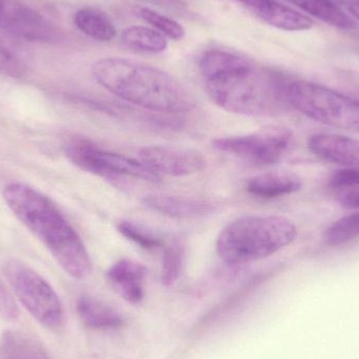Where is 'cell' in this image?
Returning <instances> with one entry per match:
<instances>
[{"mask_svg":"<svg viewBox=\"0 0 359 359\" xmlns=\"http://www.w3.org/2000/svg\"><path fill=\"white\" fill-rule=\"evenodd\" d=\"M147 270L134 259H122L116 262L107 273L111 288L128 303H141L144 299Z\"/></svg>","mask_w":359,"mask_h":359,"instance_id":"cell-13","label":"cell"},{"mask_svg":"<svg viewBox=\"0 0 359 359\" xmlns=\"http://www.w3.org/2000/svg\"><path fill=\"white\" fill-rule=\"evenodd\" d=\"M77 312L84 326L94 330H113L123 325V318L114 308L88 295L78 299Z\"/></svg>","mask_w":359,"mask_h":359,"instance_id":"cell-15","label":"cell"},{"mask_svg":"<svg viewBox=\"0 0 359 359\" xmlns=\"http://www.w3.org/2000/svg\"><path fill=\"white\" fill-rule=\"evenodd\" d=\"M287 1L331 27L345 29V31H354L358 29V21L332 0H287Z\"/></svg>","mask_w":359,"mask_h":359,"instance_id":"cell-17","label":"cell"},{"mask_svg":"<svg viewBox=\"0 0 359 359\" xmlns=\"http://www.w3.org/2000/svg\"><path fill=\"white\" fill-rule=\"evenodd\" d=\"M0 31L29 41L53 42L60 38L58 29L42 15L15 0H4Z\"/></svg>","mask_w":359,"mask_h":359,"instance_id":"cell-10","label":"cell"},{"mask_svg":"<svg viewBox=\"0 0 359 359\" xmlns=\"http://www.w3.org/2000/svg\"><path fill=\"white\" fill-rule=\"evenodd\" d=\"M257 18L276 29L288 32L307 31L313 21L302 13L284 6L278 0H236Z\"/></svg>","mask_w":359,"mask_h":359,"instance_id":"cell-11","label":"cell"},{"mask_svg":"<svg viewBox=\"0 0 359 359\" xmlns=\"http://www.w3.org/2000/svg\"><path fill=\"white\" fill-rule=\"evenodd\" d=\"M2 6H4V0H0V13H1Z\"/></svg>","mask_w":359,"mask_h":359,"instance_id":"cell-31","label":"cell"},{"mask_svg":"<svg viewBox=\"0 0 359 359\" xmlns=\"http://www.w3.org/2000/svg\"><path fill=\"white\" fill-rule=\"evenodd\" d=\"M20 316L16 301L0 282V316L6 322H16Z\"/></svg>","mask_w":359,"mask_h":359,"instance_id":"cell-26","label":"cell"},{"mask_svg":"<svg viewBox=\"0 0 359 359\" xmlns=\"http://www.w3.org/2000/svg\"><path fill=\"white\" fill-rule=\"evenodd\" d=\"M289 105L310 119L359 134V102L314 82L299 80L287 88Z\"/></svg>","mask_w":359,"mask_h":359,"instance_id":"cell-5","label":"cell"},{"mask_svg":"<svg viewBox=\"0 0 359 359\" xmlns=\"http://www.w3.org/2000/svg\"><path fill=\"white\" fill-rule=\"evenodd\" d=\"M310 151L325 161L345 166L359 168V140L343 135H312L308 140Z\"/></svg>","mask_w":359,"mask_h":359,"instance_id":"cell-12","label":"cell"},{"mask_svg":"<svg viewBox=\"0 0 359 359\" xmlns=\"http://www.w3.org/2000/svg\"><path fill=\"white\" fill-rule=\"evenodd\" d=\"M18 359H44L42 356L38 355H27V356H17Z\"/></svg>","mask_w":359,"mask_h":359,"instance_id":"cell-29","label":"cell"},{"mask_svg":"<svg viewBox=\"0 0 359 359\" xmlns=\"http://www.w3.org/2000/svg\"><path fill=\"white\" fill-rule=\"evenodd\" d=\"M341 206L347 209H359V189L341 194L339 198Z\"/></svg>","mask_w":359,"mask_h":359,"instance_id":"cell-27","label":"cell"},{"mask_svg":"<svg viewBox=\"0 0 359 359\" xmlns=\"http://www.w3.org/2000/svg\"><path fill=\"white\" fill-rule=\"evenodd\" d=\"M184 262V247L174 241L164 247L162 262V282L165 286H172L178 280Z\"/></svg>","mask_w":359,"mask_h":359,"instance_id":"cell-23","label":"cell"},{"mask_svg":"<svg viewBox=\"0 0 359 359\" xmlns=\"http://www.w3.org/2000/svg\"><path fill=\"white\" fill-rule=\"evenodd\" d=\"M121 38L128 48L140 52L158 54L164 52L168 46V38L163 34L144 25L126 27L122 31Z\"/></svg>","mask_w":359,"mask_h":359,"instance_id":"cell-19","label":"cell"},{"mask_svg":"<svg viewBox=\"0 0 359 359\" xmlns=\"http://www.w3.org/2000/svg\"><path fill=\"white\" fill-rule=\"evenodd\" d=\"M92 74L111 94L149 111L182 114L194 107L191 96L179 80L151 65L111 57L95 62Z\"/></svg>","mask_w":359,"mask_h":359,"instance_id":"cell-2","label":"cell"},{"mask_svg":"<svg viewBox=\"0 0 359 359\" xmlns=\"http://www.w3.org/2000/svg\"><path fill=\"white\" fill-rule=\"evenodd\" d=\"M65 151L72 163L95 176L102 178L124 176L149 182L160 180L140 160L104 151L86 139H72L65 144Z\"/></svg>","mask_w":359,"mask_h":359,"instance_id":"cell-7","label":"cell"},{"mask_svg":"<svg viewBox=\"0 0 359 359\" xmlns=\"http://www.w3.org/2000/svg\"><path fill=\"white\" fill-rule=\"evenodd\" d=\"M12 36L0 31V73L12 78H21L27 73V65Z\"/></svg>","mask_w":359,"mask_h":359,"instance_id":"cell-20","label":"cell"},{"mask_svg":"<svg viewBox=\"0 0 359 359\" xmlns=\"http://www.w3.org/2000/svg\"><path fill=\"white\" fill-rule=\"evenodd\" d=\"M213 147L253 165L270 166L282 161L293 145L288 128H269L244 136L224 137L212 141Z\"/></svg>","mask_w":359,"mask_h":359,"instance_id":"cell-8","label":"cell"},{"mask_svg":"<svg viewBox=\"0 0 359 359\" xmlns=\"http://www.w3.org/2000/svg\"><path fill=\"white\" fill-rule=\"evenodd\" d=\"M139 160L161 176L187 177L202 172L206 161L200 151L183 147L153 145L139 151Z\"/></svg>","mask_w":359,"mask_h":359,"instance_id":"cell-9","label":"cell"},{"mask_svg":"<svg viewBox=\"0 0 359 359\" xmlns=\"http://www.w3.org/2000/svg\"><path fill=\"white\" fill-rule=\"evenodd\" d=\"M302 185V180L290 172H268L250 179L247 190L257 198H276L297 191Z\"/></svg>","mask_w":359,"mask_h":359,"instance_id":"cell-16","label":"cell"},{"mask_svg":"<svg viewBox=\"0 0 359 359\" xmlns=\"http://www.w3.org/2000/svg\"><path fill=\"white\" fill-rule=\"evenodd\" d=\"M205 88L215 105L236 115H273L289 104L288 86H280L273 78L257 71L248 60L206 78Z\"/></svg>","mask_w":359,"mask_h":359,"instance_id":"cell-3","label":"cell"},{"mask_svg":"<svg viewBox=\"0 0 359 359\" xmlns=\"http://www.w3.org/2000/svg\"><path fill=\"white\" fill-rule=\"evenodd\" d=\"M0 359H18V358H17V356H16V358H14V356H8V358H2Z\"/></svg>","mask_w":359,"mask_h":359,"instance_id":"cell-30","label":"cell"},{"mask_svg":"<svg viewBox=\"0 0 359 359\" xmlns=\"http://www.w3.org/2000/svg\"><path fill=\"white\" fill-rule=\"evenodd\" d=\"M343 4L348 11V14L353 16L356 21H359V0H343Z\"/></svg>","mask_w":359,"mask_h":359,"instance_id":"cell-28","label":"cell"},{"mask_svg":"<svg viewBox=\"0 0 359 359\" xmlns=\"http://www.w3.org/2000/svg\"><path fill=\"white\" fill-rule=\"evenodd\" d=\"M359 236V211L341 217L325 231L324 240L329 246L337 247Z\"/></svg>","mask_w":359,"mask_h":359,"instance_id":"cell-21","label":"cell"},{"mask_svg":"<svg viewBox=\"0 0 359 359\" xmlns=\"http://www.w3.org/2000/svg\"><path fill=\"white\" fill-rule=\"evenodd\" d=\"M2 196L17 219L46 247L65 273L76 280L88 278L93 265L86 245L48 196L22 183L8 184Z\"/></svg>","mask_w":359,"mask_h":359,"instance_id":"cell-1","label":"cell"},{"mask_svg":"<svg viewBox=\"0 0 359 359\" xmlns=\"http://www.w3.org/2000/svg\"><path fill=\"white\" fill-rule=\"evenodd\" d=\"M74 23L84 35L97 41H111L117 34L115 25L109 15L99 8L90 6L78 10L74 15Z\"/></svg>","mask_w":359,"mask_h":359,"instance_id":"cell-18","label":"cell"},{"mask_svg":"<svg viewBox=\"0 0 359 359\" xmlns=\"http://www.w3.org/2000/svg\"><path fill=\"white\" fill-rule=\"evenodd\" d=\"M118 230L124 238L132 241L135 244L139 245L147 250L163 248V246H165V243L162 240L161 236L141 224L132 221H122L118 224Z\"/></svg>","mask_w":359,"mask_h":359,"instance_id":"cell-22","label":"cell"},{"mask_svg":"<svg viewBox=\"0 0 359 359\" xmlns=\"http://www.w3.org/2000/svg\"><path fill=\"white\" fill-rule=\"evenodd\" d=\"M297 236L294 222L282 215H243L219 232L217 252L229 265L266 259L290 245Z\"/></svg>","mask_w":359,"mask_h":359,"instance_id":"cell-4","label":"cell"},{"mask_svg":"<svg viewBox=\"0 0 359 359\" xmlns=\"http://www.w3.org/2000/svg\"><path fill=\"white\" fill-rule=\"evenodd\" d=\"M145 206L174 219H194L215 210L212 203L172 196H149L143 200Z\"/></svg>","mask_w":359,"mask_h":359,"instance_id":"cell-14","label":"cell"},{"mask_svg":"<svg viewBox=\"0 0 359 359\" xmlns=\"http://www.w3.org/2000/svg\"><path fill=\"white\" fill-rule=\"evenodd\" d=\"M139 15L145 22L151 25L156 31L163 34L165 37L172 40L183 39L185 36V29L182 27L178 21L162 15L161 13L149 8H139Z\"/></svg>","mask_w":359,"mask_h":359,"instance_id":"cell-24","label":"cell"},{"mask_svg":"<svg viewBox=\"0 0 359 359\" xmlns=\"http://www.w3.org/2000/svg\"><path fill=\"white\" fill-rule=\"evenodd\" d=\"M4 273L19 303L38 323L50 330H58L65 326L62 303L48 280L29 266L15 259L4 265Z\"/></svg>","mask_w":359,"mask_h":359,"instance_id":"cell-6","label":"cell"},{"mask_svg":"<svg viewBox=\"0 0 359 359\" xmlns=\"http://www.w3.org/2000/svg\"><path fill=\"white\" fill-rule=\"evenodd\" d=\"M329 185L334 189L359 186V168H346L337 170L331 176Z\"/></svg>","mask_w":359,"mask_h":359,"instance_id":"cell-25","label":"cell"}]
</instances>
